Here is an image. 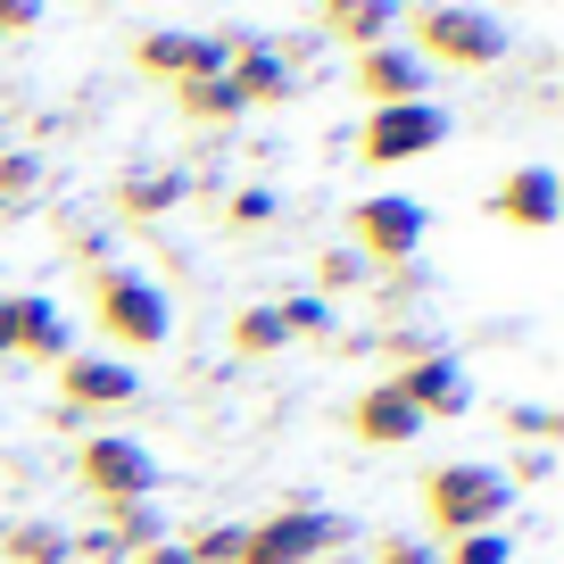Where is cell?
<instances>
[{"label": "cell", "instance_id": "obj_1", "mask_svg": "<svg viewBox=\"0 0 564 564\" xmlns=\"http://www.w3.org/2000/svg\"><path fill=\"white\" fill-rule=\"evenodd\" d=\"M91 316H100V340H117V349H166V333H175V307H166V291L150 274H91Z\"/></svg>", "mask_w": 564, "mask_h": 564}, {"label": "cell", "instance_id": "obj_2", "mask_svg": "<svg viewBox=\"0 0 564 564\" xmlns=\"http://www.w3.org/2000/svg\"><path fill=\"white\" fill-rule=\"evenodd\" d=\"M507 498H514L507 474H490V465H441V474H423V514H432V531H441V540L498 531Z\"/></svg>", "mask_w": 564, "mask_h": 564}, {"label": "cell", "instance_id": "obj_3", "mask_svg": "<svg viewBox=\"0 0 564 564\" xmlns=\"http://www.w3.org/2000/svg\"><path fill=\"white\" fill-rule=\"evenodd\" d=\"M406 51L432 67H498L507 58V34H498V18H481V9H448V0H432V9H415V42Z\"/></svg>", "mask_w": 564, "mask_h": 564}, {"label": "cell", "instance_id": "obj_4", "mask_svg": "<svg viewBox=\"0 0 564 564\" xmlns=\"http://www.w3.org/2000/svg\"><path fill=\"white\" fill-rule=\"evenodd\" d=\"M75 474H84V490L100 498V507H133V498L159 490V457L141 441H124V432H91L84 457H75Z\"/></svg>", "mask_w": 564, "mask_h": 564}, {"label": "cell", "instance_id": "obj_5", "mask_svg": "<svg viewBox=\"0 0 564 564\" xmlns=\"http://www.w3.org/2000/svg\"><path fill=\"white\" fill-rule=\"evenodd\" d=\"M349 249L366 265H406L423 249V208L406 192H373V199H357L349 208Z\"/></svg>", "mask_w": 564, "mask_h": 564}, {"label": "cell", "instance_id": "obj_6", "mask_svg": "<svg viewBox=\"0 0 564 564\" xmlns=\"http://www.w3.org/2000/svg\"><path fill=\"white\" fill-rule=\"evenodd\" d=\"M349 531L333 523V514H307V507H282L274 523H258L241 540V564H316L324 547H340Z\"/></svg>", "mask_w": 564, "mask_h": 564}, {"label": "cell", "instance_id": "obj_7", "mask_svg": "<svg viewBox=\"0 0 564 564\" xmlns=\"http://www.w3.org/2000/svg\"><path fill=\"white\" fill-rule=\"evenodd\" d=\"M441 141H448V117L432 100H399V108H373L366 117V159L373 166H406L423 150H441Z\"/></svg>", "mask_w": 564, "mask_h": 564}, {"label": "cell", "instance_id": "obj_8", "mask_svg": "<svg viewBox=\"0 0 564 564\" xmlns=\"http://www.w3.org/2000/svg\"><path fill=\"white\" fill-rule=\"evenodd\" d=\"M216 42H225V75H232V91H241L249 108H274V100L300 91V67L282 51H265V42H249V34H216Z\"/></svg>", "mask_w": 564, "mask_h": 564}, {"label": "cell", "instance_id": "obj_9", "mask_svg": "<svg viewBox=\"0 0 564 564\" xmlns=\"http://www.w3.org/2000/svg\"><path fill=\"white\" fill-rule=\"evenodd\" d=\"M357 91H366L373 108H399V100H432V67H423L415 51H406V42H373V51H357Z\"/></svg>", "mask_w": 564, "mask_h": 564}, {"label": "cell", "instance_id": "obj_10", "mask_svg": "<svg viewBox=\"0 0 564 564\" xmlns=\"http://www.w3.org/2000/svg\"><path fill=\"white\" fill-rule=\"evenodd\" d=\"M133 366L124 357H100V349H84V357H58V399H67V415H91V406H124L133 399Z\"/></svg>", "mask_w": 564, "mask_h": 564}, {"label": "cell", "instance_id": "obj_11", "mask_svg": "<svg viewBox=\"0 0 564 564\" xmlns=\"http://www.w3.org/2000/svg\"><path fill=\"white\" fill-rule=\"evenodd\" d=\"M141 75H166V84H192V75H225V42L216 34H175V25H159V34L133 42Z\"/></svg>", "mask_w": 564, "mask_h": 564}, {"label": "cell", "instance_id": "obj_12", "mask_svg": "<svg viewBox=\"0 0 564 564\" xmlns=\"http://www.w3.org/2000/svg\"><path fill=\"white\" fill-rule=\"evenodd\" d=\"M556 208H564L556 166H514V175L490 192V216H507V225H523V232H547V225H556Z\"/></svg>", "mask_w": 564, "mask_h": 564}, {"label": "cell", "instance_id": "obj_13", "mask_svg": "<svg viewBox=\"0 0 564 564\" xmlns=\"http://www.w3.org/2000/svg\"><path fill=\"white\" fill-rule=\"evenodd\" d=\"M399 399L415 406V415H465V373H457V357H441V349L406 357V366H399Z\"/></svg>", "mask_w": 564, "mask_h": 564}, {"label": "cell", "instance_id": "obj_14", "mask_svg": "<svg viewBox=\"0 0 564 564\" xmlns=\"http://www.w3.org/2000/svg\"><path fill=\"white\" fill-rule=\"evenodd\" d=\"M349 423H357V441H366V448H406V441L423 432V415L399 399V382H373V390H357Z\"/></svg>", "mask_w": 564, "mask_h": 564}, {"label": "cell", "instance_id": "obj_15", "mask_svg": "<svg viewBox=\"0 0 564 564\" xmlns=\"http://www.w3.org/2000/svg\"><path fill=\"white\" fill-rule=\"evenodd\" d=\"M324 34L373 51V42H399V0H324Z\"/></svg>", "mask_w": 564, "mask_h": 564}, {"label": "cell", "instance_id": "obj_16", "mask_svg": "<svg viewBox=\"0 0 564 564\" xmlns=\"http://www.w3.org/2000/svg\"><path fill=\"white\" fill-rule=\"evenodd\" d=\"M175 199H183V175H175V166H133V175L117 183V208L133 216V225H150V216H166V208H175Z\"/></svg>", "mask_w": 564, "mask_h": 564}, {"label": "cell", "instance_id": "obj_17", "mask_svg": "<svg viewBox=\"0 0 564 564\" xmlns=\"http://www.w3.org/2000/svg\"><path fill=\"white\" fill-rule=\"evenodd\" d=\"M175 108H183L192 124H232L249 100L232 91V75H192V84H175Z\"/></svg>", "mask_w": 564, "mask_h": 564}, {"label": "cell", "instance_id": "obj_18", "mask_svg": "<svg viewBox=\"0 0 564 564\" xmlns=\"http://www.w3.org/2000/svg\"><path fill=\"white\" fill-rule=\"evenodd\" d=\"M0 556L9 564H75V540L58 523H9L0 531Z\"/></svg>", "mask_w": 564, "mask_h": 564}, {"label": "cell", "instance_id": "obj_19", "mask_svg": "<svg viewBox=\"0 0 564 564\" xmlns=\"http://www.w3.org/2000/svg\"><path fill=\"white\" fill-rule=\"evenodd\" d=\"M18 349L25 357H51V366H58V357H75L67 349V316H58L51 300H18Z\"/></svg>", "mask_w": 564, "mask_h": 564}, {"label": "cell", "instance_id": "obj_20", "mask_svg": "<svg viewBox=\"0 0 564 564\" xmlns=\"http://www.w3.org/2000/svg\"><path fill=\"white\" fill-rule=\"evenodd\" d=\"M42 192V159L34 150H0V216H25Z\"/></svg>", "mask_w": 564, "mask_h": 564}, {"label": "cell", "instance_id": "obj_21", "mask_svg": "<svg viewBox=\"0 0 564 564\" xmlns=\"http://www.w3.org/2000/svg\"><path fill=\"white\" fill-rule=\"evenodd\" d=\"M100 531L124 547V556H141L150 540H166V531H159V507H150V498H133V507H108V523H100Z\"/></svg>", "mask_w": 564, "mask_h": 564}, {"label": "cell", "instance_id": "obj_22", "mask_svg": "<svg viewBox=\"0 0 564 564\" xmlns=\"http://www.w3.org/2000/svg\"><path fill=\"white\" fill-rule=\"evenodd\" d=\"M282 340H291V333H282L274 307H241V316H232V349H241V357H274Z\"/></svg>", "mask_w": 564, "mask_h": 564}, {"label": "cell", "instance_id": "obj_23", "mask_svg": "<svg viewBox=\"0 0 564 564\" xmlns=\"http://www.w3.org/2000/svg\"><path fill=\"white\" fill-rule=\"evenodd\" d=\"M241 540H249L241 523H208V531L183 540V556H192V564H241Z\"/></svg>", "mask_w": 564, "mask_h": 564}, {"label": "cell", "instance_id": "obj_24", "mask_svg": "<svg viewBox=\"0 0 564 564\" xmlns=\"http://www.w3.org/2000/svg\"><path fill=\"white\" fill-rule=\"evenodd\" d=\"M316 282H324V291H366L373 265L357 258V249H324V258H316Z\"/></svg>", "mask_w": 564, "mask_h": 564}, {"label": "cell", "instance_id": "obj_25", "mask_svg": "<svg viewBox=\"0 0 564 564\" xmlns=\"http://www.w3.org/2000/svg\"><path fill=\"white\" fill-rule=\"evenodd\" d=\"M507 432H523L531 448H547L564 432V415H547V406H507Z\"/></svg>", "mask_w": 564, "mask_h": 564}, {"label": "cell", "instance_id": "obj_26", "mask_svg": "<svg viewBox=\"0 0 564 564\" xmlns=\"http://www.w3.org/2000/svg\"><path fill=\"white\" fill-rule=\"evenodd\" d=\"M225 216H232V225H241V232L274 225V192H258V183H249V192H232V199H225Z\"/></svg>", "mask_w": 564, "mask_h": 564}, {"label": "cell", "instance_id": "obj_27", "mask_svg": "<svg viewBox=\"0 0 564 564\" xmlns=\"http://www.w3.org/2000/svg\"><path fill=\"white\" fill-rule=\"evenodd\" d=\"M507 556H514V547L498 540V531H465V540L448 547V564H507Z\"/></svg>", "mask_w": 564, "mask_h": 564}, {"label": "cell", "instance_id": "obj_28", "mask_svg": "<svg viewBox=\"0 0 564 564\" xmlns=\"http://www.w3.org/2000/svg\"><path fill=\"white\" fill-rule=\"evenodd\" d=\"M274 316H282L291 340H300V333H333V307H324V300H291V307H274Z\"/></svg>", "mask_w": 564, "mask_h": 564}, {"label": "cell", "instance_id": "obj_29", "mask_svg": "<svg viewBox=\"0 0 564 564\" xmlns=\"http://www.w3.org/2000/svg\"><path fill=\"white\" fill-rule=\"evenodd\" d=\"M373 564H441V556H432V547H423V540H390V547H382V556H373Z\"/></svg>", "mask_w": 564, "mask_h": 564}, {"label": "cell", "instance_id": "obj_30", "mask_svg": "<svg viewBox=\"0 0 564 564\" xmlns=\"http://www.w3.org/2000/svg\"><path fill=\"white\" fill-rule=\"evenodd\" d=\"M133 564H192V556H183V540H150Z\"/></svg>", "mask_w": 564, "mask_h": 564}, {"label": "cell", "instance_id": "obj_31", "mask_svg": "<svg viewBox=\"0 0 564 564\" xmlns=\"http://www.w3.org/2000/svg\"><path fill=\"white\" fill-rule=\"evenodd\" d=\"M547 474V448H523V457H514V481H540ZM514 481H507V490H514Z\"/></svg>", "mask_w": 564, "mask_h": 564}, {"label": "cell", "instance_id": "obj_32", "mask_svg": "<svg viewBox=\"0 0 564 564\" xmlns=\"http://www.w3.org/2000/svg\"><path fill=\"white\" fill-rule=\"evenodd\" d=\"M18 349V300H0V357Z\"/></svg>", "mask_w": 564, "mask_h": 564}, {"label": "cell", "instance_id": "obj_33", "mask_svg": "<svg viewBox=\"0 0 564 564\" xmlns=\"http://www.w3.org/2000/svg\"><path fill=\"white\" fill-rule=\"evenodd\" d=\"M34 9L42 0H0V25H34Z\"/></svg>", "mask_w": 564, "mask_h": 564}]
</instances>
